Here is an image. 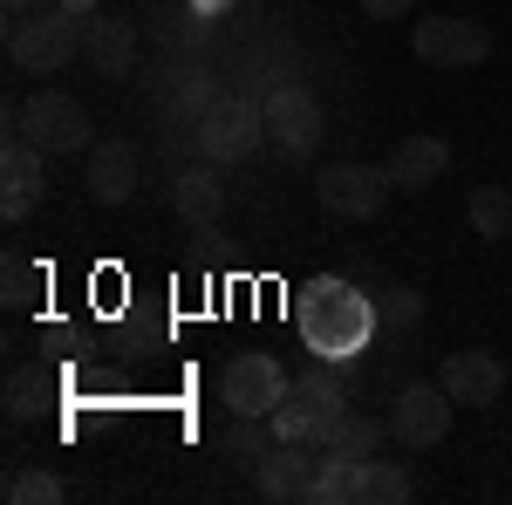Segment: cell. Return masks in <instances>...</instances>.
Instances as JSON below:
<instances>
[{"mask_svg": "<svg viewBox=\"0 0 512 505\" xmlns=\"http://www.w3.org/2000/svg\"><path fill=\"white\" fill-rule=\"evenodd\" d=\"M41 144H28V137H7L0 144V178H7V192H41L48 178H41Z\"/></svg>", "mask_w": 512, "mask_h": 505, "instance_id": "23", "label": "cell"}, {"mask_svg": "<svg viewBox=\"0 0 512 505\" xmlns=\"http://www.w3.org/2000/svg\"><path fill=\"white\" fill-rule=\"evenodd\" d=\"M171 205H178V219H192L198 233L219 219V205H226V192H219V178L212 171H178V185H171Z\"/></svg>", "mask_w": 512, "mask_h": 505, "instance_id": "18", "label": "cell"}, {"mask_svg": "<svg viewBox=\"0 0 512 505\" xmlns=\"http://www.w3.org/2000/svg\"><path fill=\"white\" fill-rule=\"evenodd\" d=\"M294 328L315 362H349L355 349H369V335L383 328L376 294H362L342 273H315L301 294H294Z\"/></svg>", "mask_w": 512, "mask_h": 505, "instance_id": "1", "label": "cell"}, {"mask_svg": "<svg viewBox=\"0 0 512 505\" xmlns=\"http://www.w3.org/2000/svg\"><path fill=\"white\" fill-rule=\"evenodd\" d=\"M321 444H308V437H280L274 451L260 458V499H274V505H315V471H321V458H315Z\"/></svg>", "mask_w": 512, "mask_h": 505, "instance_id": "9", "label": "cell"}, {"mask_svg": "<svg viewBox=\"0 0 512 505\" xmlns=\"http://www.w3.org/2000/svg\"><path fill=\"white\" fill-rule=\"evenodd\" d=\"M219 396H226V410H239V417H274L280 396H287V369H280L274 355L246 349V355H233V362H226Z\"/></svg>", "mask_w": 512, "mask_h": 505, "instance_id": "8", "label": "cell"}, {"mask_svg": "<svg viewBox=\"0 0 512 505\" xmlns=\"http://www.w3.org/2000/svg\"><path fill=\"white\" fill-rule=\"evenodd\" d=\"M396 178L390 164L376 171V164H328V171H315V198L321 212H335V219H376L383 205H390Z\"/></svg>", "mask_w": 512, "mask_h": 505, "instance_id": "4", "label": "cell"}, {"mask_svg": "<svg viewBox=\"0 0 512 505\" xmlns=\"http://www.w3.org/2000/svg\"><path fill=\"white\" fill-rule=\"evenodd\" d=\"M437 383H444L451 403L485 410V403H499V389H506V362H499V355H485V349H458L444 369H437Z\"/></svg>", "mask_w": 512, "mask_h": 505, "instance_id": "11", "label": "cell"}, {"mask_svg": "<svg viewBox=\"0 0 512 505\" xmlns=\"http://www.w3.org/2000/svg\"><path fill=\"white\" fill-rule=\"evenodd\" d=\"M417 499V485H410V471L390 465V458H362V505H410Z\"/></svg>", "mask_w": 512, "mask_h": 505, "instance_id": "22", "label": "cell"}, {"mask_svg": "<svg viewBox=\"0 0 512 505\" xmlns=\"http://www.w3.org/2000/svg\"><path fill=\"white\" fill-rule=\"evenodd\" d=\"M267 130L280 137V151H315V137H321V103H315V89L280 82L274 96H267Z\"/></svg>", "mask_w": 512, "mask_h": 505, "instance_id": "12", "label": "cell"}, {"mask_svg": "<svg viewBox=\"0 0 512 505\" xmlns=\"http://www.w3.org/2000/svg\"><path fill=\"white\" fill-rule=\"evenodd\" d=\"M55 369H41V362H21V369H7V389H0V396H7V417H14V424H35L41 410H48V403H55Z\"/></svg>", "mask_w": 512, "mask_h": 505, "instance_id": "16", "label": "cell"}, {"mask_svg": "<svg viewBox=\"0 0 512 505\" xmlns=\"http://www.w3.org/2000/svg\"><path fill=\"white\" fill-rule=\"evenodd\" d=\"M62 7H69V14H96L103 0H62Z\"/></svg>", "mask_w": 512, "mask_h": 505, "instance_id": "30", "label": "cell"}, {"mask_svg": "<svg viewBox=\"0 0 512 505\" xmlns=\"http://www.w3.org/2000/svg\"><path fill=\"white\" fill-rule=\"evenodd\" d=\"M14 137L41 144L48 157L82 151V144H89V110H82L76 96H62V89H41V96L21 103V130H14Z\"/></svg>", "mask_w": 512, "mask_h": 505, "instance_id": "7", "label": "cell"}, {"mask_svg": "<svg viewBox=\"0 0 512 505\" xmlns=\"http://www.w3.org/2000/svg\"><path fill=\"white\" fill-rule=\"evenodd\" d=\"M472 233L478 239H506L512 233V192L506 185H478L472 192Z\"/></svg>", "mask_w": 512, "mask_h": 505, "instance_id": "24", "label": "cell"}, {"mask_svg": "<svg viewBox=\"0 0 512 505\" xmlns=\"http://www.w3.org/2000/svg\"><path fill=\"white\" fill-rule=\"evenodd\" d=\"M192 137L212 164H239V157L267 137V110H260L253 96H212V110L192 123Z\"/></svg>", "mask_w": 512, "mask_h": 505, "instance_id": "3", "label": "cell"}, {"mask_svg": "<svg viewBox=\"0 0 512 505\" xmlns=\"http://www.w3.org/2000/svg\"><path fill=\"white\" fill-rule=\"evenodd\" d=\"M342 410H349V403H342V383L308 369L301 383H287V396H280V410H274V430L280 437H308V444H321Z\"/></svg>", "mask_w": 512, "mask_h": 505, "instance_id": "6", "label": "cell"}, {"mask_svg": "<svg viewBox=\"0 0 512 505\" xmlns=\"http://www.w3.org/2000/svg\"><path fill=\"white\" fill-rule=\"evenodd\" d=\"M451 410H458V403L444 396V383H410L390 410V437L410 444V451H424V444H437V437L451 430Z\"/></svg>", "mask_w": 512, "mask_h": 505, "instance_id": "10", "label": "cell"}, {"mask_svg": "<svg viewBox=\"0 0 512 505\" xmlns=\"http://www.w3.org/2000/svg\"><path fill=\"white\" fill-rule=\"evenodd\" d=\"M362 7H369V14H376V21H396V14H410V7H417V0H362Z\"/></svg>", "mask_w": 512, "mask_h": 505, "instance_id": "28", "label": "cell"}, {"mask_svg": "<svg viewBox=\"0 0 512 505\" xmlns=\"http://www.w3.org/2000/svg\"><path fill=\"white\" fill-rule=\"evenodd\" d=\"M444 164H451V144L444 137H403L390 151V178H396V192H424V185H437L444 178Z\"/></svg>", "mask_w": 512, "mask_h": 505, "instance_id": "14", "label": "cell"}, {"mask_svg": "<svg viewBox=\"0 0 512 505\" xmlns=\"http://www.w3.org/2000/svg\"><path fill=\"white\" fill-rule=\"evenodd\" d=\"M28 205H35V192H7V198H0V212H7V226H21V219H28Z\"/></svg>", "mask_w": 512, "mask_h": 505, "instance_id": "27", "label": "cell"}, {"mask_svg": "<svg viewBox=\"0 0 512 505\" xmlns=\"http://www.w3.org/2000/svg\"><path fill=\"white\" fill-rule=\"evenodd\" d=\"M315 505H362V458H328V451H321Z\"/></svg>", "mask_w": 512, "mask_h": 505, "instance_id": "21", "label": "cell"}, {"mask_svg": "<svg viewBox=\"0 0 512 505\" xmlns=\"http://www.w3.org/2000/svg\"><path fill=\"white\" fill-rule=\"evenodd\" d=\"M7 505H55L62 499V478L55 471H7Z\"/></svg>", "mask_w": 512, "mask_h": 505, "instance_id": "25", "label": "cell"}, {"mask_svg": "<svg viewBox=\"0 0 512 505\" xmlns=\"http://www.w3.org/2000/svg\"><path fill=\"white\" fill-rule=\"evenodd\" d=\"M376 314H383V328H410V321L424 314V301H417V287H383Z\"/></svg>", "mask_w": 512, "mask_h": 505, "instance_id": "26", "label": "cell"}, {"mask_svg": "<svg viewBox=\"0 0 512 505\" xmlns=\"http://www.w3.org/2000/svg\"><path fill=\"white\" fill-rule=\"evenodd\" d=\"M198 14H226V7H233V0H192Z\"/></svg>", "mask_w": 512, "mask_h": 505, "instance_id": "29", "label": "cell"}, {"mask_svg": "<svg viewBox=\"0 0 512 505\" xmlns=\"http://www.w3.org/2000/svg\"><path fill=\"white\" fill-rule=\"evenodd\" d=\"M383 437H390L383 417H369V410H342L335 430L321 437V451H328V458H376V451H383Z\"/></svg>", "mask_w": 512, "mask_h": 505, "instance_id": "17", "label": "cell"}, {"mask_svg": "<svg viewBox=\"0 0 512 505\" xmlns=\"http://www.w3.org/2000/svg\"><path fill=\"white\" fill-rule=\"evenodd\" d=\"M82 62H89L103 82H123V76H130V62H137V28H130V21H110V14H96V21L82 28Z\"/></svg>", "mask_w": 512, "mask_h": 505, "instance_id": "13", "label": "cell"}, {"mask_svg": "<svg viewBox=\"0 0 512 505\" xmlns=\"http://www.w3.org/2000/svg\"><path fill=\"white\" fill-rule=\"evenodd\" d=\"M410 48H417V62H431V69H478V62L492 55V28H478L465 14H424L417 35H410Z\"/></svg>", "mask_w": 512, "mask_h": 505, "instance_id": "5", "label": "cell"}, {"mask_svg": "<svg viewBox=\"0 0 512 505\" xmlns=\"http://www.w3.org/2000/svg\"><path fill=\"white\" fill-rule=\"evenodd\" d=\"M41 294H48V267L28 260V253H7L0 260V301L14 314H28V308H41Z\"/></svg>", "mask_w": 512, "mask_h": 505, "instance_id": "19", "label": "cell"}, {"mask_svg": "<svg viewBox=\"0 0 512 505\" xmlns=\"http://www.w3.org/2000/svg\"><path fill=\"white\" fill-rule=\"evenodd\" d=\"M219 444H226V458H233V465H260V458L280 444V430H274V417H239V410H233V424H226Z\"/></svg>", "mask_w": 512, "mask_h": 505, "instance_id": "20", "label": "cell"}, {"mask_svg": "<svg viewBox=\"0 0 512 505\" xmlns=\"http://www.w3.org/2000/svg\"><path fill=\"white\" fill-rule=\"evenodd\" d=\"M82 28H89V14H69V7L55 0L35 21H7V55H14V69H28V76H55V69H69L82 55Z\"/></svg>", "mask_w": 512, "mask_h": 505, "instance_id": "2", "label": "cell"}, {"mask_svg": "<svg viewBox=\"0 0 512 505\" xmlns=\"http://www.w3.org/2000/svg\"><path fill=\"white\" fill-rule=\"evenodd\" d=\"M82 185L103 198V205H123V198L137 192V144H123V137L96 144V151H89V178H82Z\"/></svg>", "mask_w": 512, "mask_h": 505, "instance_id": "15", "label": "cell"}, {"mask_svg": "<svg viewBox=\"0 0 512 505\" xmlns=\"http://www.w3.org/2000/svg\"><path fill=\"white\" fill-rule=\"evenodd\" d=\"M14 7H21V0H14Z\"/></svg>", "mask_w": 512, "mask_h": 505, "instance_id": "31", "label": "cell"}]
</instances>
